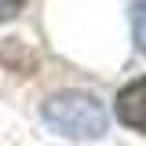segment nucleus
I'll return each mask as SVG.
<instances>
[{"label": "nucleus", "instance_id": "f257e3e1", "mask_svg": "<svg viewBox=\"0 0 146 146\" xmlns=\"http://www.w3.org/2000/svg\"><path fill=\"white\" fill-rule=\"evenodd\" d=\"M40 113L55 131H62L70 139H80V143L102 139L110 128V117L102 110V102L95 95H84V91H62V95L48 99Z\"/></svg>", "mask_w": 146, "mask_h": 146}, {"label": "nucleus", "instance_id": "f03ea898", "mask_svg": "<svg viewBox=\"0 0 146 146\" xmlns=\"http://www.w3.org/2000/svg\"><path fill=\"white\" fill-rule=\"evenodd\" d=\"M117 117H121V124L135 128V131H146V77H139L128 88H121V95H117Z\"/></svg>", "mask_w": 146, "mask_h": 146}, {"label": "nucleus", "instance_id": "20e7f679", "mask_svg": "<svg viewBox=\"0 0 146 146\" xmlns=\"http://www.w3.org/2000/svg\"><path fill=\"white\" fill-rule=\"evenodd\" d=\"M26 7V0H0V22H7V18H15L18 11Z\"/></svg>", "mask_w": 146, "mask_h": 146}, {"label": "nucleus", "instance_id": "7ed1b4c3", "mask_svg": "<svg viewBox=\"0 0 146 146\" xmlns=\"http://www.w3.org/2000/svg\"><path fill=\"white\" fill-rule=\"evenodd\" d=\"M131 36H135V48L146 51V0L131 4Z\"/></svg>", "mask_w": 146, "mask_h": 146}]
</instances>
